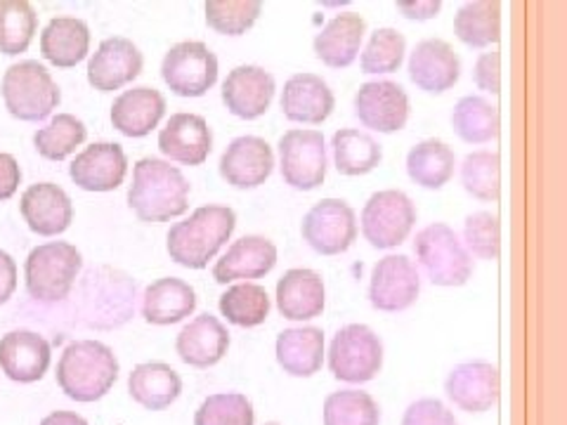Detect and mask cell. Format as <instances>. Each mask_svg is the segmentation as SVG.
<instances>
[{"label": "cell", "instance_id": "obj_31", "mask_svg": "<svg viewBox=\"0 0 567 425\" xmlns=\"http://www.w3.org/2000/svg\"><path fill=\"white\" fill-rule=\"evenodd\" d=\"M128 393L147 412H164L181 397L183 379L171 364L145 362L131 371Z\"/></svg>", "mask_w": 567, "mask_h": 425}, {"label": "cell", "instance_id": "obj_3", "mask_svg": "<svg viewBox=\"0 0 567 425\" xmlns=\"http://www.w3.org/2000/svg\"><path fill=\"white\" fill-rule=\"evenodd\" d=\"M118 360L110 345L100 341H74L58 362V385L74 402H97L114 387Z\"/></svg>", "mask_w": 567, "mask_h": 425}, {"label": "cell", "instance_id": "obj_25", "mask_svg": "<svg viewBox=\"0 0 567 425\" xmlns=\"http://www.w3.org/2000/svg\"><path fill=\"white\" fill-rule=\"evenodd\" d=\"M279 104L289 121L319 126V123H324L333 114L336 97L322 76L296 74L284 83Z\"/></svg>", "mask_w": 567, "mask_h": 425}, {"label": "cell", "instance_id": "obj_1", "mask_svg": "<svg viewBox=\"0 0 567 425\" xmlns=\"http://www.w3.org/2000/svg\"><path fill=\"white\" fill-rule=\"evenodd\" d=\"M189 183L181 168L162 158H140L133 168L128 206L142 222H168L189 208Z\"/></svg>", "mask_w": 567, "mask_h": 425}, {"label": "cell", "instance_id": "obj_30", "mask_svg": "<svg viewBox=\"0 0 567 425\" xmlns=\"http://www.w3.org/2000/svg\"><path fill=\"white\" fill-rule=\"evenodd\" d=\"M194 310H197V293L187 281L177 277L156 279L142 298V317L156 326L183 322Z\"/></svg>", "mask_w": 567, "mask_h": 425}, {"label": "cell", "instance_id": "obj_39", "mask_svg": "<svg viewBox=\"0 0 567 425\" xmlns=\"http://www.w3.org/2000/svg\"><path fill=\"white\" fill-rule=\"evenodd\" d=\"M87 137V128L74 114H58L45 128L35 131L33 145L48 162H64Z\"/></svg>", "mask_w": 567, "mask_h": 425}, {"label": "cell", "instance_id": "obj_21", "mask_svg": "<svg viewBox=\"0 0 567 425\" xmlns=\"http://www.w3.org/2000/svg\"><path fill=\"white\" fill-rule=\"evenodd\" d=\"M22 218L31 232L41 237H58L66 232L74 220V206L69 194L55 183L31 185L20 201Z\"/></svg>", "mask_w": 567, "mask_h": 425}, {"label": "cell", "instance_id": "obj_32", "mask_svg": "<svg viewBox=\"0 0 567 425\" xmlns=\"http://www.w3.org/2000/svg\"><path fill=\"white\" fill-rule=\"evenodd\" d=\"M91 29L76 17H55L41 33V55L60 69H71L87 58Z\"/></svg>", "mask_w": 567, "mask_h": 425}, {"label": "cell", "instance_id": "obj_23", "mask_svg": "<svg viewBox=\"0 0 567 425\" xmlns=\"http://www.w3.org/2000/svg\"><path fill=\"white\" fill-rule=\"evenodd\" d=\"M229 350V331L218 317L204 312L177 333L175 352L187 366H216Z\"/></svg>", "mask_w": 567, "mask_h": 425}, {"label": "cell", "instance_id": "obj_33", "mask_svg": "<svg viewBox=\"0 0 567 425\" xmlns=\"http://www.w3.org/2000/svg\"><path fill=\"white\" fill-rule=\"evenodd\" d=\"M456 156L445 139H423L406 154V173L423 189H442L454 177Z\"/></svg>", "mask_w": 567, "mask_h": 425}, {"label": "cell", "instance_id": "obj_37", "mask_svg": "<svg viewBox=\"0 0 567 425\" xmlns=\"http://www.w3.org/2000/svg\"><path fill=\"white\" fill-rule=\"evenodd\" d=\"M218 308L229 324L254 329L265 324V319L270 317V296L260 283L244 281L220 296Z\"/></svg>", "mask_w": 567, "mask_h": 425}, {"label": "cell", "instance_id": "obj_19", "mask_svg": "<svg viewBox=\"0 0 567 425\" xmlns=\"http://www.w3.org/2000/svg\"><path fill=\"white\" fill-rule=\"evenodd\" d=\"M461 76V60L456 50L442 39H425L416 43L410 55V79L419 91L442 95L452 91Z\"/></svg>", "mask_w": 567, "mask_h": 425}, {"label": "cell", "instance_id": "obj_9", "mask_svg": "<svg viewBox=\"0 0 567 425\" xmlns=\"http://www.w3.org/2000/svg\"><path fill=\"white\" fill-rule=\"evenodd\" d=\"M162 76L177 97H202L218 81V58L202 41L175 43L162 62Z\"/></svg>", "mask_w": 567, "mask_h": 425}, {"label": "cell", "instance_id": "obj_48", "mask_svg": "<svg viewBox=\"0 0 567 425\" xmlns=\"http://www.w3.org/2000/svg\"><path fill=\"white\" fill-rule=\"evenodd\" d=\"M22 170L17 158L12 154L0 152V201H8L14 197V191L20 189Z\"/></svg>", "mask_w": 567, "mask_h": 425}, {"label": "cell", "instance_id": "obj_41", "mask_svg": "<svg viewBox=\"0 0 567 425\" xmlns=\"http://www.w3.org/2000/svg\"><path fill=\"white\" fill-rule=\"evenodd\" d=\"M324 425H379V402L364 390H339L324 400Z\"/></svg>", "mask_w": 567, "mask_h": 425}, {"label": "cell", "instance_id": "obj_24", "mask_svg": "<svg viewBox=\"0 0 567 425\" xmlns=\"http://www.w3.org/2000/svg\"><path fill=\"white\" fill-rule=\"evenodd\" d=\"M277 265L275 241L260 235H248L237 239L227 248V253L213 265V279L218 283L248 281L270 274Z\"/></svg>", "mask_w": 567, "mask_h": 425}, {"label": "cell", "instance_id": "obj_42", "mask_svg": "<svg viewBox=\"0 0 567 425\" xmlns=\"http://www.w3.org/2000/svg\"><path fill=\"white\" fill-rule=\"evenodd\" d=\"M206 24L223 35H244L262 12L258 0H208L204 6Z\"/></svg>", "mask_w": 567, "mask_h": 425}, {"label": "cell", "instance_id": "obj_50", "mask_svg": "<svg viewBox=\"0 0 567 425\" xmlns=\"http://www.w3.org/2000/svg\"><path fill=\"white\" fill-rule=\"evenodd\" d=\"M17 289V262L10 253L0 251V305L8 303Z\"/></svg>", "mask_w": 567, "mask_h": 425}, {"label": "cell", "instance_id": "obj_10", "mask_svg": "<svg viewBox=\"0 0 567 425\" xmlns=\"http://www.w3.org/2000/svg\"><path fill=\"white\" fill-rule=\"evenodd\" d=\"M327 145L319 131L296 128L279 139V170L284 183L298 191H312L327 177Z\"/></svg>", "mask_w": 567, "mask_h": 425}, {"label": "cell", "instance_id": "obj_38", "mask_svg": "<svg viewBox=\"0 0 567 425\" xmlns=\"http://www.w3.org/2000/svg\"><path fill=\"white\" fill-rule=\"evenodd\" d=\"M39 14L27 0H0V52L3 55H22L29 50Z\"/></svg>", "mask_w": 567, "mask_h": 425}, {"label": "cell", "instance_id": "obj_4", "mask_svg": "<svg viewBox=\"0 0 567 425\" xmlns=\"http://www.w3.org/2000/svg\"><path fill=\"white\" fill-rule=\"evenodd\" d=\"M0 91H3L10 116L27 123L48 118L62 100L60 85L50 76V71L33 60L12 64L6 71Z\"/></svg>", "mask_w": 567, "mask_h": 425}, {"label": "cell", "instance_id": "obj_5", "mask_svg": "<svg viewBox=\"0 0 567 425\" xmlns=\"http://www.w3.org/2000/svg\"><path fill=\"white\" fill-rule=\"evenodd\" d=\"M81 268L83 258L76 246L66 241L35 246L24 265L27 291L41 303H58L74 289Z\"/></svg>", "mask_w": 567, "mask_h": 425}, {"label": "cell", "instance_id": "obj_29", "mask_svg": "<svg viewBox=\"0 0 567 425\" xmlns=\"http://www.w3.org/2000/svg\"><path fill=\"white\" fill-rule=\"evenodd\" d=\"M277 364L293 379H310L324 364V333L317 326L284 329L275 343Z\"/></svg>", "mask_w": 567, "mask_h": 425}, {"label": "cell", "instance_id": "obj_52", "mask_svg": "<svg viewBox=\"0 0 567 425\" xmlns=\"http://www.w3.org/2000/svg\"><path fill=\"white\" fill-rule=\"evenodd\" d=\"M265 425H279V423H265Z\"/></svg>", "mask_w": 567, "mask_h": 425}, {"label": "cell", "instance_id": "obj_35", "mask_svg": "<svg viewBox=\"0 0 567 425\" xmlns=\"http://www.w3.org/2000/svg\"><path fill=\"white\" fill-rule=\"evenodd\" d=\"M456 39L475 50L489 48L502 39V3L477 0V3H464L454 17Z\"/></svg>", "mask_w": 567, "mask_h": 425}, {"label": "cell", "instance_id": "obj_43", "mask_svg": "<svg viewBox=\"0 0 567 425\" xmlns=\"http://www.w3.org/2000/svg\"><path fill=\"white\" fill-rule=\"evenodd\" d=\"M406 52V41L398 29H377L360 58V66L364 74H393L402 66Z\"/></svg>", "mask_w": 567, "mask_h": 425}, {"label": "cell", "instance_id": "obj_22", "mask_svg": "<svg viewBox=\"0 0 567 425\" xmlns=\"http://www.w3.org/2000/svg\"><path fill=\"white\" fill-rule=\"evenodd\" d=\"M52 350L43 335L33 331H10L0 339V369L14 383H35L50 369Z\"/></svg>", "mask_w": 567, "mask_h": 425}, {"label": "cell", "instance_id": "obj_20", "mask_svg": "<svg viewBox=\"0 0 567 425\" xmlns=\"http://www.w3.org/2000/svg\"><path fill=\"white\" fill-rule=\"evenodd\" d=\"M158 149L175 164L202 166L213 149L210 126L199 114H173L158 133Z\"/></svg>", "mask_w": 567, "mask_h": 425}, {"label": "cell", "instance_id": "obj_34", "mask_svg": "<svg viewBox=\"0 0 567 425\" xmlns=\"http://www.w3.org/2000/svg\"><path fill=\"white\" fill-rule=\"evenodd\" d=\"M331 149L336 170L348 177H360L371 173L383 158V149L379 142L358 128L336 131L331 137Z\"/></svg>", "mask_w": 567, "mask_h": 425}, {"label": "cell", "instance_id": "obj_18", "mask_svg": "<svg viewBox=\"0 0 567 425\" xmlns=\"http://www.w3.org/2000/svg\"><path fill=\"white\" fill-rule=\"evenodd\" d=\"M128 173V156L116 142H95L85 147L69 166L74 185L85 191H114Z\"/></svg>", "mask_w": 567, "mask_h": 425}, {"label": "cell", "instance_id": "obj_47", "mask_svg": "<svg viewBox=\"0 0 567 425\" xmlns=\"http://www.w3.org/2000/svg\"><path fill=\"white\" fill-rule=\"evenodd\" d=\"M473 81L477 87H481V91L499 95V87H502V55L499 52L492 50V52H483V55L477 58L475 69H473Z\"/></svg>", "mask_w": 567, "mask_h": 425}, {"label": "cell", "instance_id": "obj_15", "mask_svg": "<svg viewBox=\"0 0 567 425\" xmlns=\"http://www.w3.org/2000/svg\"><path fill=\"white\" fill-rule=\"evenodd\" d=\"M277 91L275 76L256 64H241L223 81V102L229 114L244 121H256L268 114Z\"/></svg>", "mask_w": 567, "mask_h": 425}, {"label": "cell", "instance_id": "obj_45", "mask_svg": "<svg viewBox=\"0 0 567 425\" xmlns=\"http://www.w3.org/2000/svg\"><path fill=\"white\" fill-rule=\"evenodd\" d=\"M464 246L466 251L481 260H496L502 248L499 218L489 210L471 212L464 222Z\"/></svg>", "mask_w": 567, "mask_h": 425}, {"label": "cell", "instance_id": "obj_27", "mask_svg": "<svg viewBox=\"0 0 567 425\" xmlns=\"http://www.w3.org/2000/svg\"><path fill=\"white\" fill-rule=\"evenodd\" d=\"M367 33L364 17L358 12H341L315 35L317 60L331 69H346L360 55V45Z\"/></svg>", "mask_w": 567, "mask_h": 425}, {"label": "cell", "instance_id": "obj_13", "mask_svg": "<svg viewBox=\"0 0 567 425\" xmlns=\"http://www.w3.org/2000/svg\"><path fill=\"white\" fill-rule=\"evenodd\" d=\"M354 116L369 131L398 133L410 121V95L393 81H369L354 95Z\"/></svg>", "mask_w": 567, "mask_h": 425}, {"label": "cell", "instance_id": "obj_26", "mask_svg": "<svg viewBox=\"0 0 567 425\" xmlns=\"http://www.w3.org/2000/svg\"><path fill=\"white\" fill-rule=\"evenodd\" d=\"M275 298L284 319H291V322H308V319H315L324 312V279L322 274L308 268L289 270L277 281Z\"/></svg>", "mask_w": 567, "mask_h": 425}, {"label": "cell", "instance_id": "obj_12", "mask_svg": "<svg viewBox=\"0 0 567 425\" xmlns=\"http://www.w3.org/2000/svg\"><path fill=\"white\" fill-rule=\"evenodd\" d=\"M419 291V270L406 256H385L371 270L369 303L379 312L410 310L416 303Z\"/></svg>", "mask_w": 567, "mask_h": 425}, {"label": "cell", "instance_id": "obj_14", "mask_svg": "<svg viewBox=\"0 0 567 425\" xmlns=\"http://www.w3.org/2000/svg\"><path fill=\"white\" fill-rule=\"evenodd\" d=\"M502 376L499 369L485 360H471L456 364L445 381L447 397L461 412L485 414L499 400Z\"/></svg>", "mask_w": 567, "mask_h": 425}, {"label": "cell", "instance_id": "obj_51", "mask_svg": "<svg viewBox=\"0 0 567 425\" xmlns=\"http://www.w3.org/2000/svg\"><path fill=\"white\" fill-rule=\"evenodd\" d=\"M41 425H87V421L74 412H52L41 421Z\"/></svg>", "mask_w": 567, "mask_h": 425}, {"label": "cell", "instance_id": "obj_7", "mask_svg": "<svg viewBox=\"0 0 567 425\" xmlns=\"http://www.w3.org/2000/svg\"><path fill=\"white\" fill-rule=\"evenodd\" d=\"M383 343L367 324H348L329 345V369L346 383H369L381 374Z\"/></svg>", "mask_w": 567, "mask_h": 425}, {"label": "cell", "instance_id": "obj_2", "mask_svg": "<svg viewBox=\"0 0 567 425\" xmlns=\"http://www.w3.org/2000/svg\"><path fill=\"white\" fill-rule=\"evenodd\" d=\"M235 227L237 212L229 206H202L189 218L171 227L166 237L168 256L187 270H204L233 237Z\"/></svg>", "mask_w": 567, "mask_h": 425}, {"label": "cell", "instance_id": "obj_17", "mask_svg": "<svg viewBox=\"0 0 567 425\" xmlns=\"http://www.w3.org/2000/svg\"><path fill=\"white\" fill-rule=\"evenodd\" d=\"M218 168L223 180L235 189H256L272 175L275 152L262 137L241 135L229 142Z\"/></svg>", "mask_w": 567, "mask_h": 425}, {"label": "cell", "instance_id": "obj_49", "mask_svg": "<svg viewBox=\"0 0 567 425\" xmlns=\"http://www.w3.org/2000/svg\"><path fill=\"white\" fill-rule=\"evenodd\" d=\"M395 10L402 17H406V20L425 22V20H433V17L440 14L442 3L440 0H402V3H395Z\"/></svg>", "mask_w": 567, "mask_h": 425}, {"label": "cell", "instance_id": "obj_36", "mask_svg": "<svg viewBox=\"0 0 567 425\" xmlns=\"http://www.w3.org/2000/svg\"><path fill=\"white\" fill-rule=\"evenodd\" d=\"M452 128L466 145H487L499 137V110L483 95H466L454 106Z\"/></svg>", "mask_w": 567, "mask_h": 425}, {"label": "cell", "instance_id": "obj_8", "mask_svg": "<svg viewBox=\"0 0 567 425\" xmlns=\"http://www.w3.org/2000/svg\"><path fill=\"white\" fill-rule=\"evenodd\" d=\"M362 235L364 239L388 251L406 241L416 225V206L400 189H383L371 194L362 208Z\"/></svg>", "mask_w": 567, "mask_h": 425}, {"label": "cell", "instance_id": "obj_6", "mask_svg": "<svg viewBox=\"0 0 567 425\" xmlns=\"http://www.w3.org/2000/svg\"><path fill=\"white\" fill-rule=\"evenodd\" d=\"M414 253L435 287H464L473 277V258L464 241L445 222L423 227L414 241Z\"/></svg>", "mask_w": 567, "mask_h": 425}, {"label": "cell", "instance_id": "obj_44", "mask_svg": "<svg viewBox=\"0 0 567 425\" xmlns=\"http://www.w3.org/2000/svg\"><path fill=\"white\" fill-rule=\"evenodd\" d=\"M254 404L241 393H218L202 402L194 425H254Z\"/></svg>", "mask_w": 567, "mask_h": 425}, {"label": "cell", "instance_id": "obj_11", "mask_svg": "<svg viewBox=\"0 0 567 425\" xmlns=\"http://www.w3.org/2000/svg\"><path fill=\"white\" fill-rule=\"evenodd\" d=\"M300 235L315 253L341 256L358 239V216L343 199H322L306 212Z\"/></svg>", "mask_w": 567, "mask_h": 425}, {"label": "cell", "instance_id": "obj_46", "mask_svg": "<svg viewBox=\"0 0 567 425\" xmlns=\"http://www.w3.org/2000/svg\"><path fill=\"white\" fill-rule=\"evenodd\" d=\"M400 425H458V421L440 400L423 397L406 406Z\"/></svg>", "mask_w": 567, "mask_h": 425}, {"label": "cell", "instance_id": "obj_16", "mask_svg": "<svg viewBox=\"0 0 567 425\" xmlns=\"http://www.w3.org/2000/svg\"><path fill=\"white\" fill-rule=\"evenodd\" d=\"M145 66L140 48L123 35H114L100 43L97 52H93L87 62V83L100 93L121 91L123 85L133 83Z\"/></svg>", "mask_w": 567, "mask_h": 425}, {"label": "cell", "instance_id": "obj_40", "mask_svg": "<svg viewBox=\"0 0 567 425\" xmlns=\"http://www.w3.org/2000/svg\"><path fill=\"white\" fill-rule=\"evenodd\" d=\"M461 185L477 201L494 204L502 189V166L499 154L489 149L471 152L461 164Z\"/></svg>", "mask_w": 567, "mask_h": 425}, {"label": "cell", "instance_id": "obj_28", "mask_svg": "<svg viewBox=\"0 0 567 425\" xmlns=\"http://www.w3.org/2000/svg\"><path fill=\"white\" fill-rule=\"evenodd\" d=\"M166 114V97L156 87L140 85L112 104V126L126 137L150 135Z\"/></svg>", "mask_w": 567, "mask_h": 425}]
</instances>
